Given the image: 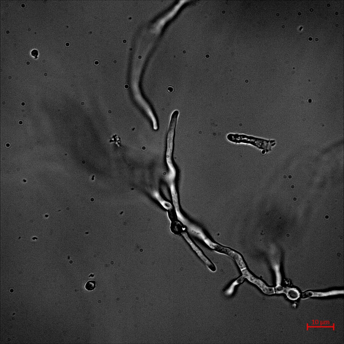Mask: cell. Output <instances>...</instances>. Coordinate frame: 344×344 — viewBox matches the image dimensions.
<instances>
[{"label":"cell","instance_id":"obj_1","mask_svg":"<svg viewBox=\"0 0 344 344\" xmlns=\"http://www.w3.org/2000/svg\"><path fill=\"white\" fill-rule=\"evenodd\" d=\"M243 276L250 282L256 285L265 294L271 295L275 293V289L273 287H269L267 286L261 280L256 278L251 274L247 270L245 269L242 270Z\"/></svg>","mask_w":344,"mask_h":344},{"label":"cell","instance_id":"obj_2","mask_svg":"<svg viewBox=\"0 0 344 344\" xmlns=\"http://www.w3.org/2000/svg\"><path fill=\"white\" fill-rule=\"evenodd\" d=\"M284 293L286 294L287 297L291 300H296L300 296L299 291L295 288H286Z\"/></svg>","mask_w":344,"mask_h":344},{"label":"cell","instance_id":"obj_3","mask_svg":"<svg viewBox=\"0 0 344 344\" xmlns=\"http://www.w3.org/2000/svg\"><path fill=\"white\" fill-rule=\"evenodd\" d=\"M245 278V277L243 275L233 282L229 288L226 291L225 294L228 296L231 295L234 291L235 287L237 285L242 283L244 281Z\"/></svg>","mask_w":344,"mask_h":344},{"label":"cell","instance_id":"obj_4","mask_svg":"<svg viewBox=\"0 0 344 344\" xmlns=\"http://www.w3.org/2000/svg\"><path fill=\"white\" fill-rule=\"evenodd\" d=\"M95 282L89 281L87 282L85 286V288L88 291H92L94 290L95 287Z\"/></svg>","mask_w":344,"mask_h":344},{"label":"cell","instance_id":"obj_5","mask_svg":"<svg viewBox=\"0 0 344 344\" xmlns=\"http://www.w3.org/2000/svg\"><path fill=\"white\" fill-rule=\"evenodd\" d=\"M286 288L282 287L280 285H277L276 287V293H284Z\"/></svg>","mask_w":344,"mask_h":344},{"label":"cell","instance_id":"obj_6","mask_svg":"<svg viewBox=\"0 0 344 344\" xmlns=\"http://www.w3.org/2000/svg\"><path fill=\"white\" fill-rule=\"evenodd\" d=\"M31 54L32 56L36 57L38 55V51L36 50H33L32 51Z\"/></svg>","mask_w":344,"mask_h":344}]
</instances>
